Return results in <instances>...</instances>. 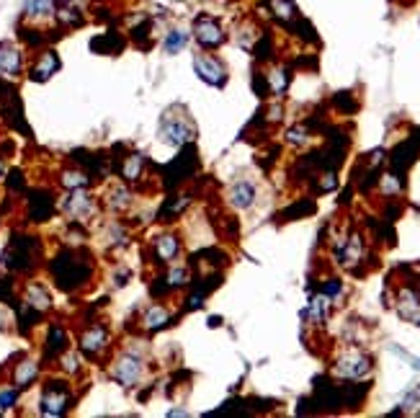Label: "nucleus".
<instances>
[{
  "label": "nucleus",
  "instance_id": "f257e3e1",
  "mask_svg": "<svg viewBox=\"0 0 420 418\" xmlns=\"http://www.w3.org/2000/svg\"><path fill=\"white\" fill-rule=\"evenodd\" d=\"M52 277L60 290L73 292L91 281V277H93V264H91V258L85 256L83 251L67 248L60 256L52 258Z\"/></svg>",
  "mask_w": 420,
  "mask_h": 418
},
{
  "label": "nucleus",
  "instance_id": "f03ea898",
  "mask_svg": "<svg viewBox=\"0 0 420 418\" xmlns=\"http://www.w3.org/2000/svg\"><path fill=\"white\" fill-rule=\"evenodd\" d=\"M196 171H199V150H196L194 142H189V145L180 148V155L176 161H170L168 165L160 168V173H163V186L168 191H173V189L183 186L186 181H191L196 176Z\"/></svg>",
  "mask_w": 420,
  "mask_h": 418
},
{
  "label": "nucleus",
  "instance_id": "7ed1b4c3",
  "mask_svg": "<svg viewBox=\"0 0 420 418\" xmlns=\"http://www.w3.org/2000/svg\"><path fill=\"white\" fill-rule=\"evenodd\" d=\"M39 410L44 416H62L67 408L73 406V387L67 380H47L39 400Z\"/></svg>",
  "mask_w": 420,
  "mask_h": 418
},
{
  "label": "nucleus",
  "instance_id": "20e7f679",
  "mask_svg": "<svg viewBox=\"0 0 420 418\" xmlns=\"http://www.w3.org/2000/svg\"><path fill=\"white\" fill-rule=\"evenodd\" d=\"M371 356L364 354V351H358V349H348L346 354H340L336 359V364H333V375L338 380H364V377L371 372Z\"/></svg>",
  "mask_w": 420,
  "mask_h": 418
},
{
  "label": "nucleus",
  "instance_id": "39448f33",
  "mask_svg": "<svg viewBox=\"0 0 420 418\" xmlns=\"http://www.w3.org/2000/svg\"><path fill=\"white\" fill-rule=\"evenodd\" d=\"M39 253V240L36 237H13L11 240V248H8V253L3 256L5 261V266L13 268V271H29L34 268V258Z\"/></svg>",
  "mask_w": 420,
  "mask_h": 418
},
{
  "label": "nucleus",
  "instance_id": "423d86ee",
  "mask_svg": "<svg viewBox=\"0 0 420 418\" xmlns=\"http://www.w3.org/2000/svg\"><path fill=\"white\" fill-rule=\"evenodd\" d=\"M111 377L121 387H126V390L137 387L142 382V377H145V362H142V356H137L135 351H124L114 362V367H111Z\"/></svg>",
  "mask_w": 420,
  "mask_h": 418
},
{
  "label": "nucleus",
  "instance_id": "0eeeda50",
  "mask_svg": "<svg viewBox=\"0 0 420 418\" xmlns=\"http://www.w3.org/2000/svg\"><path fill=\"white\" fill-rule=\"evenodd\" d=\"M194 135H196V129H194V124L186 117L165 114L163 121H160V137H163V142H168V145L183 148V145L194 142Z\"/></svg>",
  "mask_w": 420,
  "mask_h": 418
},
{
  "label": "nucleus",
  "instance_id": "6e6552de",
  "mask_svg": "<svg viewBox=\"0 0 420 418\" xmlns=\"http://www.w3.org/2000/svg\"><path fill=\"white\" fill-rule=\"evenodd\" d=\"M194 39L199 42L201 49L211 52V49H217V47L224 44V29H222V23L214 16L204 13V16H199L194 21Z\"/></svg>",
  "mask_w": 420,
  "mask_h": 418
},
{
  "label": "nucleus",
  "instance_id": "1a4fd4ad",
  "mask_svg": "<svg viewBox=\"0 0 420 418\" xmlns=\"http://www.w3.org/2000/svg\"><path fill=\"white\" fill-rule=\"evenodd\" d=\"M95 209H98V204L91 194L85 191V189H75L70 191V196L62 202V212L70 217V222H88V217L95 215Z\"/></svg>",
  "mask_w": 420,
  "mask_h": 418
},
{
  "label": "nucleus",
  "instance_id": "9d476101",
  "mask_svg": "<svg viewBox=\"0 0 420 418\" xmlns=\"http://www.w3.org/2000/svg\"><path fill=\"white\" fill-rule=\"evenodd\" d=\"M80 351H83L88 359H101V356L108 351V346H111V336L106 331V325L101 323H93V325H88L83 333H80Z\"/></svg>",
  "mask_w": 420,
  "mask_h": 418
},
{
  "label": "nucleus",
  "instance_id": "9b49d317",
  "mask_svg": "<svg viewBox=\"0 0 420 418\" xmlns=\"http://www.w3.org/2000/svg\"><path fill=\"white\" fill-rule=\"evenodd\" d=\"M194 70L196 76L211 88H224L227 83V67L220 57H211V54H196L194 57Z\"/></svg>",
  "mask_w": 420,
  "mask_h": 418
},
{
  "label": "nucleus",
  "instance_id": "f8f14e48",
  "mask_svg": "<svg viewBox=\"0 0 420 418\" xmlns=\"http://www.w3.org/2000/svg\"><path fill=\"white\" fill-rule=\"evenodd\" d=\"M183 248V240L176 233H163L152 240V261L160 264V266H168L170 261H176Z\"/></svg>",
  "mask_w": 420,
  "mask_h": 418
},
{
  "label": "nucleus",
  "instance_id": "ddd939ff",
  "mask_svg": "<svg viewBox=\"0 0 420 418\" xmlns=\"http://www.w3.org/2000/svg\"><path fill=\"white\" fill-rule=\"evenodd\" d=\"M23 73V52L19 44L0 42V76L5 80H13Z\"/></svg>",
  "mask_w": 420,
  "mask_h": 418
},
{
  "label": "nucleus",
  "instance_id": "4468645a",
  "mask_svg": "<svg viewBox=\"0 0 420 418\" xmlns=\"http://www.w3.org/2000/svg\"><path fill=\"white\" fill-rule=\"evenodd\" d=\"M418 152H420V145L412 137L405 139V142H399L397 148L389 152V165H392V171L399 173V176H405V171H408L410 165L415 163V158H418Z\"/></svg>",
  "mask_w": 420,
  "mask_h": 418
},
{
  "label": "nucleus",
  "instance_id": "2eb2a0df",
  "mask_svg": "<svg viewBox=\"0 0 420 418\" xmlns=\"http://www.w3.org/2000/svg\"><path fill=\"white\" fill-rule=\"evenodd\" d=\"M227 204H230L232 209H237V212H245V209H250L253 204H255V183L253 181H235L230 186V191H227Z\"/></svg>",
  "mask_w": 420,
  "mask_h": 418
},
{
  "label": "nucleus",
  "instance_id": "dca6fc26",
  "mask_svg": "<svg viewBox=\"0 0 420 418\" xmlns=\"http://www.w3.org/2000/svg\"><path fill=\"white\" fill-rule=\"evenodd\" d=\"M57 70H60V57H57V52H54V49H44V52L34 60L32 67H29V78L36 80V83H44V80H49Z\"/></svg>",
  "mask_w": 420,
  "mask_h": 418
},
{
  "label": "nucleus",
  "instance_id": "f3484780",
  "mask_svg": "<svg viewBox=\"0 0 420 418\" xmlns=\"http://www.w3.org/2000/svg\"><path fill=\"white\" fill-rule=\"evenodd\" d=\"M104 204H106V209H111V212H116V215H121V212H126V209L135 204V194L129 191L124 183H116V186H111V189L106 191Z\"/></svg>",
  "mask_w": 420,
  "mask_h": 418
},
{
  "label": "nucleus",
  "instance_id": "a211bd4d",
  "mask_svg": "<svg viewBox=\"0 0 420 418\" xmlns=\"http://www.w3.org/2000/svg\"><path fill=\"white\" fill-rule=\"evenodd\" d=\"M23 305L34 307L36 312H47L52 307V294H49V290H47L44 284L32 281V284H26V290H23Z\"/></svg>",
  "mask_w": 420,
  "mask_h": 418
},
{
  "label": "nucleus",
  "instance_id": "6ab92c4d",
  "mask_svg": "<svg viewBox=\"0 0 420 418\" xmlns=\"http://www.w3.org/2000/svg\"><path fill=\"white\" fill-rule=\"evenodd\" d=\"M191 204V194L180 191V194H173L168 196L163 207H160V222H173V220H178L183 212H186V207Z\"/></svg>",
  "mask_w": 420,
  "mask_h": 418
},
{
  "label": "nucleus",
  "instance_id": "aec40b11",
  "mask_svg": "<svg viewBox=\"0 0 420 418\" xmlns=\"http://www.w3.org/2000/svg\"><path fill=\"white\" fill-rule=\"evenodd\" d=\"M170 321H173V315H170L168 307L163 302H155L142 315V328H148V331H163V328L170 325Z\"/></svg>",
  "mask_w": 420,
  "mask_h": 418
},
{
  "label": "nucleus",
  "instance_id": "412c9836",
  "mask_svg": "<svg viewBox=\"0 0 420 418\" xmlns=\"http://www.w3.org/2000/svg\"><path fill=\"white\" fill-rule=\"evenodd\" d=\"M119 173H121V178H124L126 183L142 181V176H145V155H139V152H129L126 158H121Z\"/></svg>",
  "mask_w": 420,
  "mask_h": 418
},
{
  "label": "nucleus",
  "instance_id": "4be33fe9",
  "mask_svg": "<svg viewBox=\"0 0 420 418\" xmlns=\"http://www.w3.org/2000/svg\"><path fill=\"white\" fill-rule=\"evenodd\" d=\"M67 331L62 325H49L47 331V341H44V356L52 359V356H60L62 351H67Z\"/></svg>",
  "mask_w": 420,
  "mask_h": 418
},
{
  "label": "nucleus",
  "instance_id": "5701e85b",
  "mask_svg": "<svg viewBox=\"0 0 420 418\" xmlns=\"http://www.w3.org/2000/svg\"><path fill=\"white\" fill-rule=\"evenodd\" d=\"M23 13L29 21H47L57 16V3L54 0H29L23 5Z\"/></svg>",
  "mask_w": 420,
  "mask_h": 418
},
{
  "label": "nucleus",
  "instance_id": "b1692460",
  "mask_svg": "<svg viewBox=\"0 0 420 418\" xmlns=\"http://www.w3.org/2000/svg\"><path fill=\"white\" fill-rule=\"evenodd\" d=\"M54 212V196L47 191H36L32 196V222H44Z\"/></svg>",
  "mask_w": 420,
  "mask_h": 418
},
{
  "label": "nucleus",
  "instance_id": "393cba45",
  "mask_svg": "<svg viewBox=\"0 0 420 418\" xmlns=\"http://www.w3.org/2000/svg\"><path fill=\"white\" fill-rule=\"evenodd\" d=\"M36 377H39V364L34 359H23L21 364H16V369H13V385L19 390H26L29 385H34Z\"/></svg>",
  "mask_w": 420,
  "mask_h": 418
},
{
  "label": "nucleus",
  "instance_id": "a878e982",
  "mask_svg": "<svg viewBox=\"0 0 420 418\" xmlns=\"http://www.w3.org/2000/svg\"><path fill=\"white\" fill-rule=\"evenodd\" d=\"M266 80H268V88H271L273 96H284L289 83H292V73H289V67H284V65H276L273 70L266 73Z\"/></svg>",
  "mask_w": 420,
  "mask_h": 418
},
{
  "label": "nucleus",
  "instance_id": "bb28decb",
  "mask_svg": "<svg viewBox=\"0 0 420 418\" xmlns=\"http://www.w3.org/2000/svg\"><path fill=\"white\" fill-rule=\"evenodd\" d=\"M91 173L85 168H67V171L60 173V183H62L67 191H75V189H88L91 186Z\"/></svg>",
  "mask_w": 420,
  "mask_h": 418
},
{
  "label": "nucleus",
  "instance_id": "cd10ccee",
  "mask_svg": "<svg viewBox=\"0 0 420 418\" xmlns=\"http://www.w3.org/2000/svg\"><path fill=\"white\" fill-rule=\"evenodd\" d=\"M315 212V199H299V202H294L292 207H286L284 212L279 215V220L281 222H292V220H299V217H307V215H312Z\"/></svg>",
  "mask_w": 420,
  "mask_h": 418
},
{
  "label": "nucleus",
  "instance_id": "c85d7f7f",
  "mask_svg": "<svg viewBox=\"0 0 420 418\" xmlns=\"http://www.w3.org/2000/svg\"><path fill=\"white\" fill-rule=\"evenodd\" d=\"M91 47H93L95 52H101V54H114V52H121V49H124V39H121V36H116V34L111 32V34H104V36L93 39V42H91Z\"/></svg>",
  "mask_w": 420,
  "mask_h": 418
},
{
  "label": "nucleus",
  "instance_id": "c756f323",
  "mask_svg": "<svg viewBox=\"0 0 420 418\" xmlns=\"http://www.w3.org/2000/svg\"><path fill=\"white\" fill-rule=\"evenodd\" d=\"M271 13L281 23H294L296 21V5L292 0H271Z\"/></svg>",
  "mask_w": 420,
  "mask_h": 418
},
{
  "label": "nucleus",
  "instance_id": "7c9ffc66",
  "mask_svg": "<svg viewBox=\"0 0 420 418\" xmlns=\"http://www.w3.org/2000/svg\"><path fill=\"white\" fill-rule=\"evenodd\" d=\"M379 189H382L384 196H395V194H399L402 189H405V181H402V176L395 171L382 173V176H379Z\"/></svg>",
  "mask_w": 420,
  "mask_h": 418
},
{
  "label": "nucleus",
  "instance_id": "2f4dec72",
  "mask_svg": "<svg viewBox=\"0 0 420 418\" xmlns=\"http://www.w3.org/2000/svg\"><path fill=\"white\" fill-rule=\"evenodd\" d=\"M165 284H168L170 290L176 292V290H180V287H186L191 281V274H189V268L186 266H170L168 268V274H165Z\"/></svg>",
  "mask_w": 420,
  "mask_h": 418
},
{
  "label": "nucleus",
  "instance_id": "473e14b6",
  "mask_svg": "<svg viewBox=\"0 0 420 418\" xmlns=\"http://www.w3.org/2000/svg\"><path fill=\"white\" fill-rule=\"evenodd\" d=\"M186 44H189V34L180 32V29H173V32L165 36V42H163V49H165L168 54H176V52H180Z\"/></svg>",
  "mask_w": 420,
  "mask_h": 418
},
{
  "label": "nucleus",
  "instance_id": "72a5a7b5",
  "mask_svg": "<svg viewBox=\"0 0 420 418\" xmlns=\"http://www.w3.org/2000/svg\"><path fill=\"white\" fill-rule=\"evenodd\" d=\"M327 312H330V297H325V294L320 292L315 300L310 302V315H312V321L315 323H325Z\"/></svg>",
  "mask_w": 420,
  "mask_h": 418
},
{
  "label": "nucleus",
  "instance_id": "f704fd0d",
  "mask_svg": "<svg viewBox=\"0 0 420 418\" xmlns=\"http://www.w3.org/2000/svg\"><path fill=\"white\" fill-rule=\"evenodd\" d=\"M60 364H62L65 375H78L83 369V359H80V354H75V351L67 349V351L60 354Z\"/></svg>",
  "mask_w": 420,
  "mask_h": 418
},
{
  "label": "nucleus",
  "instance_id": "c9c22d12",
  "mask_svg": "<svg viewBox=\"0 0 420 418\" xmlns=\"http://www.w3.org/2000/svg\"><path fill=\"white\" fill-rule=\"evenodd\" d=\"M286 142L289 145H294V148H305L307 142H310V127L307 124H296L286 132Z\"/></svg>",
  "mask_w": 420,
  "mask_h": 418
},
{
  "label": "nucleus",
  "instance_id": "e433bc0d",
  "mask_svg": "<svg viewBox=\"0 0 420 418\" xmlns=\"http://www.w3.org/2000/svg\"><path fill=\"white\" fill-rule=\"evenodd\" d=\"M19 403V387H0V413L11 410Z\"/></svg>",
  "mask_w": 420,
  "mask_h": 418
},
{
  "label": "nucleus",
  "instance_id": "4c0bfd02",
  "mask_svg": "<svg viewBox=\"0 0 420 418\" xmlns=\"http://www.w3.org/2000/svg\"><path fill=\"white\" fill-rule=\"evenodd\" d=\"M333 104H336L343 114H353L358 108L356 98H353V93H336V98H333Z\"/></svg>",
  "mask_w": 420,
  "mask_h": 418
},
{
  "label": "nucleus",
  "instance_id": "58836bf2",
  "mask_svg": "<svg viewBox=\"0 0 420 418\" xmlns=\"http://www.w3.org/2000/svg\"><path fill=\"white\" fill-rule=\"evenodd\" d=\"M320 292H323L325 297H330V302L338 300V297L343 294V281H340V279H327L325 284L320 287Z\"/></svg>",
  "mask_w": 420,
  "mask_h": 418
},
{
  "label": "nucleus",
  "instance_id": "ea45409f",
  "mask_svg": "<svg viewBox=\"0 0 420 418\" xmlns=\"http://www.w3.org/2000/svg\"><path fill=\"white\" fill-rule=\"evenodd\" d=\"M0 302L13 305V281L11 279H0Z\"/></svg>",
  "mask_w": 420,
  "mask_h": 418
},
{
  "label": "nucleus",
  "instance_id": "a19ab883",
  "mask_svg": "<svg viewBox=\"0 0 420 418\" xmlns=\"http://www.w3.org/2000/svg\"><path fill=\"white\" fill-rule=\"evenodd\" d=\"M220 323H222V318H209V325H211V328H217Z\"/></svg>",
  "mask_w": 420,
  "mask_h": 418
},
{
  "label": "nucleus",
  "instance_id": "79ce46f5",
  "mask_svg": "<svg viewBox=\"0 0 420 418\" xmlns=\"http://www.w3.org/2000/svg\"><path fill=\"white\" fill-rule=\"evenodd\" d=\"M410 362H412V367H415V369H420V356H418V359H410Z\"/></svg>",
  "mask_w": 420,
  "mask_h": 418
},
{
  "label": "nucleus",
  "instance_id": "37998d69",
  "mask_svg": "<svg viewBox=\"0 0 420 418\" xmlns=\"http://www.w3.org/2000/svg\"><path fill=\"white\" fill-rule=\"evenodd\" d=\"M0 176H3V161H0Z\"/></svg>",
  "mask_w": 420,
  "mask_h": 418
},
{
  "label": "nucleus",
  "instance_id": "c03bdc74",
  "mask_svg": "<svg viewBox=\"0 0 420 418\" xmlns=\"http://www.w3.org/2000/svg\"><path fill=\"white\" fill-rule=\"evenodd\" d=\"M415 325H418V328H420V318H418V321H415Z\"/></svg>",
  "mask_w": 420,
  "mask_h": 418
}]
</instances>
